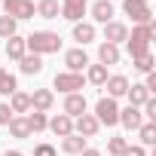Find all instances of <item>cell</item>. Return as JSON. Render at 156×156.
Wrapping results in <instances>:
<instances>
[{"label":"cell","mask_w":156,"mask_h":156,"mask_svg":"<svg viewBox=\"0 0 156 156\" xmlns=\"http://www.w3.org/2000/svg\"><path fill=\"white\" fill-rule=\"evenodd\" d=\"M122 12L132 19V25H150L153 22V9L147 0H122Z\"/></svg>","instance_id":"obj_3"},{"label":"cell","mask_w":156,"mask_h":156,"mask_svg":"<svg viewBox=\"0 0 156 156\" xmlns=\"http://www.w3.org/2000/svg\"><path fill=\"white\" fill-rule=\"evenodd\" d=\"M126 98H129V104H132V107H144V101H147V98H153V95L144 89V83H129Z\"/></svg>","instance_id":"obj_19"},{"label":"cell","mask_w":156,"mask_h":156,"mask_svg":"<svg viewBox=\"0 0 156 156\" xmlns=\"http://www.w3.org/2000/svg\"><path fill=\"white\" fill-rule=\"evenodd\" d=\"M126 40H129V28H126L122 22H107V25H104V43L119 46V43H126Z\"/></svg>","instance_id":"obj_13"},{"label":"cell","mask_w":156,"mask_h":156,"mask_svg":"<svg viewBox=\"0 0 156 156\" xmlns=\"http://www.w3.org/2000/svg\"><path fill=\"white\" fill-rule=\"evenodd\" d=\"M34 156H58V150L52 144H37L34 147Z\"/></svg>","instance_id":"obj_33"},{"label":"cell","mask_w":156,"mask_h":156,"mask_svg":"<svg viewBox=\"0 0 156 156\" xmlns=\"http://www.w3.org/2000/svg\"><path fill=\"white\" fill-rule=\"evenodd\" d=\"M9 110L19 116V113H28L31 110V95L28 92H22V89H16L12 95H9Z\"/></svg>","instance_id":"obj_20"},{"label":"cell","mask_w":156,"mask_h":156,"mask_svg":"<svg viewBox=\"0 0 156 156\" xmlns=\"http://www.w3.org/2000/svg\"><path fill=\"white\" fill-rule=\"evenodd\" d=\"M144 89H147L150 95L156 92V73H147V80H144Z\"/></svg>","instance_id":"obj_35"},{"label":"cell","mask_w":156,"mask_h":156,"mask_svg":"<svg viewBox=\"0 0 156 156\" xmlns=\"http://www.w3.org/2000/svg\"><path fill=\"white\" fill-rule=\"evenodd\" d=\"M12 116H16V113L9 110V104H0V126H9Z\"/></svg>","instance_id":"obj_34"},{"label":"cell","mask_w":156,"mask_h":156,"mask_svg":"<svg viewBox=\"0 0 156 156\" xmlns=\"http://www.w3.org/2000/svg\"><path fill=\"white\" fill-rule=\"evenodd\" d=\"M6 76H9V70H3V67H0V86L6 83Z\"/></svg>","instance_id":"obj_38"},{"label":"cell","mask_w":156,"mask_h":156,"mask_svg":"<svg viewBox=\"0 0 156 156\" xmlns=\"http://www.w3.org/2000/svg\"><path fill=\"white\" fill-rule=\"evenodd\" d=\"M6 129H9L12 138H31V129H28V119H25V116H12Z\"/></svg>","instance_id":"obj_27"},{"label":"cell","mask_w":156,"mask_h":156,"mask_svg":"<svg viewBox=\"0 0 156 156\" xmlns=\"http://www.w3.org/2000/svg\"><path fill=\"white\" fill-rule=\"evenodd\" d=\"M0 3H3V16H9V19H16V22L37 16V12H34V0H0Z\"/></svg>","instance_id":"obj_6"},{"label":"cell","mask_w":156,"mask_h":156,"mask_svg":"<svg viewBox=\"0 0 156 156\" xmlns=\"http://www.w3.org/2000/svg\"><path fill=\"white\" fill-rule=\"evenodd\" d=\"M138 135H141V144H144V147H153V144H156V122H144V126L138 129Z\"/></svg>","instance_id":"obj_28"},{"label":"cell","mask_w":156,"mask_h":156,"mask_svg":"<svg viewBox=\"0 0 156 156\" xmlns=\"http://www.w3.org/2000/svg\"><path fill=\"white\" fill-rule=\"evenodd\" d=\"M80 156H101V150H95V147H86Z\"/></svg>","instance_id":"obj_37"},{"label":"cell","mask_w":156,"mask_h":156,"mask_svg":"<svg viewBox=\"0 0 156 156\" xmlns=\"http://www.w3.org/2000/svg\"><path fill=\"white\" fill-rule=\"evenodd\" d=\"M89 12H92V19H95L98 25H107V22H113V3H110V0H95Z\"/></svg>","instance_id":"obj_16"},{"label":"cell","mask_w":156,"mask_h":156,"mask_svg":"<svg viewBox=\"0 0 156 156\" xmlns=\"http://www.w3.org/2000/svg\"><path fill=\"white\" fill-rule=\"evenodd\" d=\"M110 3H113V0H110Z\"/></svg>","instance_id":"obj_40"},{"label":"cell","mask_w":156,"mask_h":156,"mask_svg":"<svg viewBox=\"0 0 156 156\" xmlns=\"http://www.w3.org/2000/svg\"><path fill=\"white\" fill-rule=\"evenodd\" d=\"M98 64H104V67L119 64V46H113V43H101V46H98Z\"/></svg>","instance_id":"obj_17"},{"label":"cell","mask_w":156,"mask_h":156,"mask_svg":"<svg viewBox=\"0 0 156 156\" xmlns=\"http://www.w3.org/2000/svg\"><path fill=\"white\" fill-rule=\"evenodd\" d=\"M16 89H19V83H16V76L9 73V76H6V83H3V86H0V95H6V98H9V95H12Z\"/></svg>","instance_id":"obj_32"},{"label":"cell","mask_w":156,"mask_h":156,"mask_svg":"<svg viewBox=\"0 0 156 156\" xmlns=\"http://www.w3.org/2000/svg\"><path fill=\"white\" fill-rule=\"evenodd\" d=\"M122 156H147V150H144V147H132V144H129V150H126Z\"/></svg>","instance_id":"obj_36"},{"label":"cell","mask_w":156,"mask_h":156,"mask_svg":"<svg viewBox=\"0 0 156 156\" xmlns=\"http://www.w3.org/2000/svg\"><path fill=\"white\" fill-rule=\"evenodd\" d=\"M64 64H67L70 73H83V70L89 67V55H86V49H83V46L67 49V52H64Z\"/></svg>","instance_id":"obj_9"},{"label":"cell","mask_w":156,"mask_h":156,"mask_svg":"<svg viewBox=\"0 0 156 156\" xmlns=\"http://www.w3.org/2000/svg\"><path fill=\"white\" fill-rule=\"evenodd\" d=\"M34 12L40 19H58L61 16V6H58V0H40V3L34 6Z\"/></svg>","instance_id":"obj_24"},{"label":"cell","mask_w":156,"mask_h":156,"mask_svg":"<svg viewBox=\"0 0 156 156\" xmlns=\"http://www.w3.org/2000/svg\"><path fill=\"white\" fill-rule=\"evenodd\" d=\"M86 150V138H80V135H67V138H61V153H67V156H80Z\"/></svg>","instance_id":"obj_22"},{"label":"cell","mask_w":156,"mask_h":156,"mask_svg":"<svg viewBox=\"0 0 156 156\" xmlns=\"http://www.w3.org/2000/svg\"><path fill=\"white\" fill-rule=\"evenodd\" d=\"M73 40L80 43V46L92 43V40H95V25H92V22H76V25H73Z\"/></svg>","instance_id":"obj_21"},{"label":"cell","mask_w":156,"mask_h":156,"mask_svg":"<svg viewBox=\"0 0 156 156\" xmlns=\"http://www.w3.org/2000/svg\"><path fill=\"white\" fill-rule=\"evenodd\" d=\"M89 12V3L86 0H61V19H67V22H83V16Z\"/></svg>","instance_id":"obj_8"},{"label":"cell","mask_w":156,"mask_h":156,"mask_svg":"<svg viewBox=\"0 0 156 156\" xmlns=\"http://www.w3.org/2000/svg\"><path fill=\"white\" fill-rule=\"evenodd\" d=\"M129 150V141L126 138H110L107 141V156H122Z\"/></svg>","instance_id":"obj_31"},{"label":"cell","mask_w":156,"mask_h":156,"mask_svg":"<svg viewBox=\"0 0 156 156\" xmlns=\"http://www.w3.org/2000/svg\"><path fill=\"white\" fill-rule=\"evenodd\" d=\"M92 116H95L101 126H119V104H116L113 98H98Z\"/></svg>","instance_id":"obj_4"},{"label":"cell","mask_w":156,"mask_h":156,"mask_svg":"<svg viewBox=\"0 0 156 156\" xmlns=\"http://www.w3.org/2000/svg\"><path fill=\"white\" fill-rule=\"evenodd\" d=\"M52 135H58V138H67V135H73V119L70 116H64V113H58V116H52L49 119V126H46Z\"/></svg>","instance_id":"obj_15"},{"label":"cell","mask_w":156,"mask_h":156,"mask_svg":"<svg viewBox=\"0 0 156 156\" xmlns=\"http://www.w3.org/2000/svg\"><path fill=\"white\" fill-rule=\"evenodd\" d=\"M107 76H110V73H107L104 64H89V67H86V80H89L92 86H104Z\"/></svg>","instance_id":"obj_25"},{"label":"cell","mask_w":156,"mask_h":156,"mask_svg":"<svg viewBox=\"0 0 156 156\" xmlns=\"http://www.w3.org/2000/svg\"><path fill=\"white\" fill-rule=\"evenodd\" d=\"M86 113V95L83 92H73V95H64V116L76 119Z\"/></svg>","instance_id":"obj_11"},{"label":"cell","mask_w":156,"mask_h":156,"mask_svg":"<svg viewBox=\"0 0 156 156\" xmlns=\"http://www.w3.org/2000/svg\"><path fill=\"white\" fill-rule=\"evenodd\" d=\"M3 156H22V153H19V150H6Z\"/></svg>","instance_id":"obj_39"},{"label":"cell","mask_w":156,"mask_h":156,"mask_svg":"<svg viewBox=\"0 0 156 156\" xmlns=\"http://www.w3.org/2000/svg\"><path fill=\"white\" fill-rule=\"evenodd\" d=\"M52 86H55L58 92H64V95H73V92H83L86 76H83V73H70V70H64V73H55Z\"/></svg>","instance_id":"obj_5"},{"label":"cell","mask_w":156,"mask_h":156,"mask_svg":"<svg viewBox=\"0 0 156 156\" xmlns=\"http://www.w3.org/2000/svg\"><path fill=\"white\" fill-rule=\"evenodd\" d=\"M119 126L122 129H129V132H138L141 126H144V113H141V107H122L119 110Z\"/></svg>","instance_id":"obj_10"},{"label":"cell","mask_w":156,"mask_h":156,"mask_svg":"<svg viewBox=\"0 0 156 156\" xmlns=\"http://www.w3.org/2000/svg\"><path fill=\"white\" fill-rule=\"evenodd\" d=\"M25 119H28L31 135H34V132H46V126H49V116H46V113H40V110H31Z\"/></svg>","instance_id":"obj_26"},{"label":"cell","mask_w":156,"mask_h":156,"mask_svg":"<svg viewBox=\"0 0 156 156\" xmlns=\"http://www.w3.org/2000/svg\"><path fill=\"white\" fill-rule=\"evenodd\" d=\"M28 52V46H25V37H9L6 40V58H12V61H22V55Z\"/></svg>","instance_id":"obj_23"},{"label":"cell","mask_w":156,"mask_h":156,"mask_svg":"<svg viewBox=\"0 0 156 156\" xmlns=\"http://www.w3.org/2000/svg\"><path fill=\"white\" fill-rule=\"evenodd\" d=\"M132 67H135L138 73H153V52H147V55H141V58H132Z\"/></svg>","instance_id":"obj_30"},{"label":"cell","mask_w":156,"mask_h":156,"mask_svg":"<svg viewBox=\"0 0 156 156\" xmlns=\"http://www.w3.org/2000/svg\"><path fill=\"white\" fill-rule=\"evenodd\" d=\"M19 67H22V73L37 76V73L43 70V58H40V55H34V52H25V55H22V61H19Z\"/></svg>","instance_id":"obj_18"},{"label":"cell","mask_w":156,"mask_h":156,"mask_svg":"<svg viewBox=\"0 0 156 156\" xmlns=\"http://www.w3.org/2000/svg\"><path fill=\"white\" fill-rule=\"evenodd\" d=\"M16 31H19V22H16V19L0 16V37H3V40H9V37H16Z\"/></svg>","instance_id":"obj_29"},{"label":"cell","mask_w":156,"mask_h":156,"mask_svg":"<svg viewBox=\"0 0 156 156\" xmlns=\"http://www.w3.org/2000/svg\"><path fill=\"white\" fill-rule=\"evenodd\" d=\"M52 104H55V95H52V89H34V92H31V110H40V113H46Z\"/></svg>","instance_id":"obj_14"},{"label":"cell","mask_w":156,"mask_h":156,"mask_svg":"<svg viewBox=\"0 0 156 156\" xmlns=\"http://www.w3.org/2000/svg\"><path fill=\"white\" fill-rule=\"evenodd\" d=\"M150 40H156V25H153V22H150V25H135L132 34H129V40H126L129 55H132V58L147 55V52H150Z\"/></svg>","instance_id":"obj_1"},{"label":"cell","mask_w":156,"mask_h":156,"mask_svg":"<svg viewBox=\"0 0 156 156\" xmlns=\"http://www.w3.org/2000/svg\"><path fill=\"white\" fill-rule=\"evenodd\" d=\"M98 132H101V122H98L92 113H83V116H76V119H73V135H80V138L89 141V138H95Z\"/></svg>","instance_id":"obj_7"},{"label":"cell","mask_w":156,"mask_h":156,"mask_svg":"<svg viewBox=\"0 0 156 156\" xmlns=\"http://www.w3.org/2000/svg\"><path fill=\"white\" fill-rule=\"evenodd\" d=\"M25 46L34 52V55H52V52H58L61 49V37L55 34V31H34L31 37H25Z\"/></svg>","instance_id":"obj_2"},{"label":"cell","mask_w":156,"mask_h":156,"mask_svg":"<svg viewBox=\"0 0 156 156\" xmlns=\"http://www.w3.org/2000/svg\"><path fill=\"white\" fill-rule=\"evenodd\" d=\"M104 89H107V98H122L126 92H129V76H122V73H110L107 76V83H104Z\"/></svg>","instance_id":"obj_12"}]
</instances>
